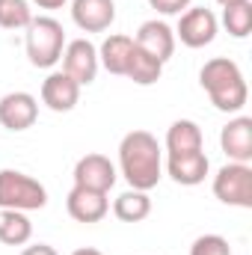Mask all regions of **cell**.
<instances>
[{
    "instance_id": "obj_19",
    "label": "cell",
    "mask_w": 252,
    "mask_h": 255,
    "mask_svg": "<svg viewBox=\"0 0 252 255\" xmlns=\"http://www.w3.org/2000/svg\"><path fill=\"white\" fill-rule=\"evenodd\" d=\"M160 74H163V63H157L154 57H148L145 51H139L133 45L130 60H127V71H125L127 80H133L136 86H151V83L160 80Z\"/></svg>"
},
{
    "instance_id": "obj_14",
    "label": "cell",
    "mask_w": 252,
    "mask_h": 255,
    "mask_svg": "<svg viewBox=\"0 0 252 255\" xmlns=\"http://www.w3.org/2000/svg\"><path fill=\"white\" fill-rule=\"evenodd\" d=\"M220 145L232 163H250L252 160V119L235 116L220 130Z\"/></svg>"
},
{
    "instance_id": "obj_16",
    "label": "cell",
    "mask_w": 252,
    "mask_h": 255,
    "mask_svg": "<svg viewBox=\"0 0 252 255\" xmlns=\"http://www.w3.org/2000/svg\"><path fill=\"white\" fill-rule=\"evenodd\" d=\"M130 51H133V39L130 36H107L98 48V65H104L110 74L116 77H125L127 71V60H130Z\"/></svg>"
},
{
    "instance_id": "obj_2",
    "label": "cell",
    "mask_w": 252,
    "mask_h": 255,
    "mask_svg": "<svg viewBox=\"0 0 252 255\" xmlns=\"http://www.w3.org/2000/svg\"><path fill=\"white\" fill-rule=\"evenodd\" d=\"M199 83H202L205 95L211 98V104L223 113H241L250 101L247 77H244L241 65L229 57L208 60L199 71Z\"/></svg>"
},
{
    "instance_id": "obj_24",
    "label": "cell",
    "mask_w": 252,
    "mask_h": 255,
    "mask_svg": "<svg viewBox=\"0 0 252 255\" xmlns=\"http://www.w3.org/2000/svg\"><path fill=\"white\" fill-rule=\"evenodd\" d=\"M193 0H148V6L160 15H181L184 9H190Z\"/></svg>"
},
{
    "instance_id": "obj_1",
    "label": "cell",
    "mask_w": 252,
    "mask_h": 255,
    "mask_svg": "<svg viewBox=\"0 0 252 255\" xmlns=\"http://www.w3.org/2000/svg\"><path fill=\"white\" fill-rule=\"evenodd\" d=\"M119 172L130 190H154L163 178V151L154 133L130 130L119 142Z\"/></svg>"
},
{
    "instance_id": "obj_22",
    "label": "cell",
    "mask_w": 252,
    "mask_h": 255,
    "mask_svg": "<svg viewBox=\"0 0 252 255\" xmlns=\"http://www.w3.org/2000/svg\"><path fill=\"white\" fill-rule=\"evenodd\" d=\"M33 21L30 0H0V27L3 30H27Z\"/></svg>"
},
{
    "instance_id": "obj_6",
    "label": "cell",
    "mask_w": 252,
    "mask_h": 255,
    "mask_svg": "<svg viewBox=\"0 0 252 255\" xmlns=\"http://www.w3.org/2000/svg\"><path fill=\"white\" fill-rule=\"evenodd\" d=\"M217 30H220V21H217V15L211 9L190 6L178 18L175 39H181V45H187V48H205V45H211L217 39Z\"/></svg>"
},
{
    "instance_id": "obj_20",
    "label": "cell",
    "mask_w": 252,
    "mask_h": 255,
    "mask_svg": "<svg viewBox=\"0 0 252 255\" xmlns=\"http://www.w3.org/2000/svg\"><path fill=\"white\" fill-rule=\"evenodd\" d=\"M113 214L122 223H142L151 214V199L142 190H125L113 202Z\"/></svg>"
},
{
    "instance_id": "obj_12",
    "label": "cell",
    "mask_w": 252,
    "mask_h": 255,
    "mask_svg": "<svg viewBox=\"0 0 252 255\" xmlns=\"http://www.w3.org/2000/svg\"><path fill=\"white\" fill-rule=\"evenodd\" d=\"M71 21L83 33H104L116 21L113 0H71Z\"/></svg>"
},
{
    "instance_id": "obj_17",
    "label": "cell",
    "mask_w": 252,
    "mask_h": 255,
    "mask_svg": "<svg viewBox=\"0 0 252 255\" xmlns=\"http://www.w3.org/2000/svg\"><path fill=\"white\" fill-rule=\"evenodd\" d=\"M202 128L193 119H178L166 130V154H190V151H202Z\"/></svg>"
},
{
    "instance_id": "obj_8",
    "label": "cell",
    "mask_w": 252,
    "mask_h": 255,
    "mask_svg": "<svg viewBox=\"0 0 252 255\" xmlns=\"http://www.w3.org/2000/svg\"><path fill=\"white\" fill-rule=\"evenodd\" d=\"M71 178H74V187L110 193V190H113V184H116V178H119V172H116V166H113V160H110V157H104V154H95V151H92V154H83V157L74 163Z\"/></svg>"
},
{
    "instance_id": "obj_28",
    "label": "cell",
    "mask_w": 252,
    "mask_h": 255,
    "mask_svg": "<svg viewBox=\"0 0 252 255\" xmlns=\"http://www.w3.org/2000/svg\"><path fill=\"white\" fill-rule=\"evenodd\" d=\"M217 3H220V6L226 9V6H235V3H247V0H217Z\"/></svg>"
},
{
    "instance_id": "obj_10",
    "label": "cell",
    "mask_w": 252,
    "mask_h": 255,
    "mask_svg": "<svg viewBox=\"0 0 252 255\" xmlns=\"http://www.w3.org/2000/svg\"><path fill=\"white\" fill-rule=\"evenodd\" d=\"M39 119V101L30 92H6L0 98V125L6 130H27Z\"/></svg>"
},
{
    "instance_id": "obj_21",
    "label": "cell",
    "mask_w": 252,
    "mask_h": 255,
    "mask_svg": "<svg viewBox=\"0 0 252 255\" xmlns=\"http://www.w3.org/2000/svg\"><path fill=\"white\" fill-rule=\"evenodd\" d=\"M223 27L229 30V36L235 39H247L252 33V3H235L223 9Z\"/></svg>"
},
{
    "instance_id": "obj_11",
    "label": "cell",
    "mask_w": 252,
    "mask_h": 255,
    "mask_svg": "<svg viewBox=\"0 0 252 255\" xmlns=\"http://www.w3.org/2000/svg\"><path fill=\"white\" fill-rule=\"evenodd\" d=\"M65 211L74 223H101L110 211V199L107 193L86 190V187H71V193L65 196Z\"/></svg>"
},
{
    "instance_id": "obj_26",
    "label": "cell",
    "mask_w": 252,
    "mask_h": 255,
    "mask_svg": "<svg viewBox=\"0 0 252 255\" xmlns=\"http://www.w3.org/2000/svg\"><path fill=\"white\" fill-rule=\"evenodd\" d=\"M30 3H36L39 9H63L68 0H30Z\"/></svg>"
},
{
    "instance_id": "obj_9",
    "label": "cell",
    "mask_w": 252,
    "mask_h": 255,
    "mask_svg": "<svg viewBox=\"0 0 252 255\" xmlns=\"http://www.w3.org/2000/svg\"><path fill=\"white\" fill-rule=\"evenodd\" d=\"M133 45L139 51H145L148 57H154L157 63H166L175 54V30L166 21H157V18L142 21L136 36H133Z\"/></svg>"
},
{
    "instance_id": "obj_23",
    "label": "cell",
    "mask_w": 252,
    "mask_h": 255,
    "mask_svg": "<svg viewBox=\"0 0 252 255\" xmlns=\"http://www.w3.org/2000/svg\"><path fill=\"white\" fill-rule=\"evenodd\" d=\"M190 255H232V247L223 235H199L190 247Z\"/></svg>"
},
{
    "instance_id": "obj_5",
    "label": "cell",
    "mask_w": 252,
    "mask_h": 255,
    "mask_svg": "<svg viewBox=\"0 0 252 255\" xmlns=\"http://www.w3.org/2000/svg\"><path fill=\"white\" fill-rule=\"evenodd\" d=\"M214 196L232 208H252V169L250 163H226L214 175Z\"/></svg>"
},
{
    "instance_id": "obj_13",
    "label": "cell",
    "mask_w": 252,
    "mask_h": 255,
    "mask_svg": "<svg viewBox=\"0 0 252 255\" xmlns=\"http://www.w3.org/2000/svg\"><path fill=\"white\" fill-rule=\"evenodd\" d=\"M80 101V86L65 74V71H51L42 80V104L54 113H68Z\"/></svg>"
},
{
    "instance_id": "obj_18",
    "label": "cell",
    "mask_w": 252,
    "mask_h": 255,
    "mask_svg": "<svg viewBox=\"0 0 252 255\" xmlns=\"http://www.w3.org/2000/svg\"><path fill=\"white\" fill-rule=\"evenodd\" d=\"M33 238V223L24 211H0V244L24 247Z\"/></svg>"
},
{
    "instance_id": "obj_3",
    "label": "cell",
    "mask_w": 252,
    "mask_h": 255,
    "mask_svg": "<svg viewBox=\"0 0 252 255\" xmlns=\"http://www.w3.org/2000/svg\"><path fill=\"white\" fill-rule=\"evenodd\" d=\"M27 60L36 68H54L63 60L65 51V30L51 15H39L27 24Z\"/></svg>"
},
{
    "instance_id": "obj_7",
    "label": "cell",
    "mask_w": 252,
    "mask_h": 255,
    "mask_svg": "<svg viewBox=\"0 0 252 255\" xmlns=\"http://www.w3.org/2000/svg\"><path fill=\"white\" fill-rule=\"evenodd\" d=\"M98 48L89 39H71L65 42L63 51V71L77 83V86H89L98 77Z\"/></svg>"
},
{
    "instance_id": "obj_25",
    "label": "cell",
    "mask_w": 252,
    "mask_h": 255,
    "mask_svg": "<svg viewBox=\"0 0 252 255\" xmlns=\"http://www.w3.org/2000/svg\"><path fill=\"white\" fill-rule=\"evenodd\" d=\"M21 255H57V250L51 244H33V247H27Z\"/></svg>"
},
{
    "instance_id": "obj_4",
    "label": "cell",
    "mask_w": 252,
    "mask_h": 255,
    "mask_svg": "<svg viewBox=\"0 0 252 255\" xmlns=\"http://www.w3.org/2000/svg\"><path fill=\"white\" fill-rule=\"evenodd\" d=\"M48 205V190L27 172L0 169V211H42Z\"/></svg>"
},
{
    "instance_id": "obj_27",
    "label": "cell",
    "mask_w": 252,
    "mask_h": 255,
    "mask_svg": "<svg viewBox=\"0 0 252 255\" xmlns=\"http://www.w3.org/2000/svg\"><path fill=\"white\" fill-rule=\"evenodd\" d=\"M71 255H104L101 250H92V247H80V250H74Z\"/></svg>"
},
{
    "instance_id": "obj_15",
    "label": "cell",
    "mask_w": 252,
    "mask_h": 255,
    "mask_svg": "<svg viewBox=\"0 0 252 255\" xmlns=\"http://www.w3.org/2000/svg\"><path fill=\"white\" fill-rule=\"evenodd\" d=\"M211 160L205 151H190V154H166V172L175 184L181 187H196L208 178Z\"/></svg>"
}]
</instances>
